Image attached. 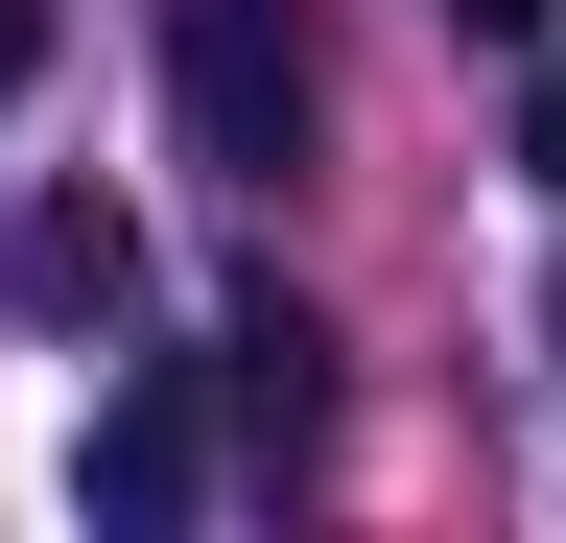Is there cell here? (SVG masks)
Wrapping results in <instances>:
<instances>
[{
	"instance_id": "7a4b0ae2",
	"label": "cell",
	"mask_w": 566,
	"mask_h": 543,
	"mask_svg": "<svg viewBox=\"0 0 566 543\" xmlns=\"http://www.w3.org/2000/svg\"><path fill=\"white\" fill-rule=\"evenodd\" d=\"M0 307L24 331H118L142 307V237L95 213V189H24V213H0Z\"/></svg>"
},
{
	"instance_id": "8992f818",
	"label": "cell",
	"mask_w": 566,
	"mask_h": 543,
	"mask_svg": "<svg viewBox=\"0 0 566 543\" xmlns=\"http://www.w3.org/2000/svg\"><path fill=\"white\" fill-rule=\"evenodd\" d=\"M449 24H472V48H543V0H449Z\"/></svg>"
},
{
	"instance_id": "3957f363",
	"label": "cell",
	"mask_w": 566,
	"mask_h": 543,
	"mask_svg": "<svg viewBox=\"0 0 566 543\" xmlns=\"http://www.w3.org/2000/svg\"><path fill=\"white\" fill-rule=\"evenodd\" d=\"M212 401H237V449H260V472H307V449H331V331L283 307V284H237V331H212Z\"/></svg>"
},
{
	"instance_id": "52a82bcc",
	"label": "cell",
	"mask_w": 566,
	"mask_h": 543,
	"mask_svg": "<svg viewBox=\"0 0 566 543\" xmlns=\"http://www.w3.org/2000/svg\"><path fill=\"white\" fill-rule=\"evenodd\" d=\"M543 331H566V284H543Z\"/></svg>"
},
{
	"instance_id": "5b68a950",
	"label": "cell",
	"mask_w": 566,
	"mask_h": 543,
	"mask_svg": "<svg viewBox=\"0 0 566 543\" xmlns=\"http://www.w3.org/2000/svg\"><path fill=\"white\" fill-rule=\"evenodd\" d=\"M24 72H48V0H0V95H24Z\"/></svg>"
},
{
	"instance_id": "277c9868",
	"label": "cell",
	"mask_w": 566,
	"mask_h": 543,
	"mask_svg": "<svg viewBox=\"0 0 566 543\" xmlns=\"http://www.w3.org/2000/svg\"><path fill=\"white\" fill-rule=\"evenodd\" d=\"M189 472H212V401H189V355H142L95 401V449H71V497L95 520H189Z\"/></svg>"
},
{
	"instance_id": "6da1fadb",
	"label": "cell",
	"mask_w": 566,
	"mask_h": 543,
	"mask_svg": "<svg viewBox=\"0 0 566 543\" xmlns=\"http://www.w3.org/2000/svg\"><path fill=\"white\" fill-rule=\"evenodd\" d=\"M166 95H189V143L237 189L307 166V24H283V0H166Z\"/></svg>"
}]
</instances>
